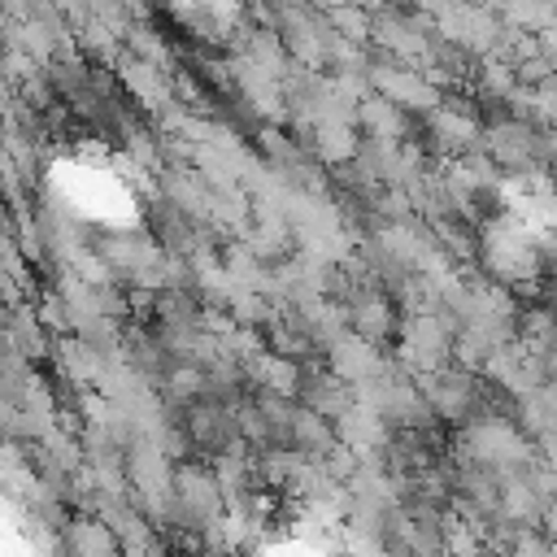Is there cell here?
Segmentation results:
<instances>
[{"label": "cell", "mask_w": 557, "mask_h": 557, "mask_svg": "<svg viewBox=\"0 0 557 557\" xmlns=\"http://www.w3.org/2000/svg\"><path fill=\"white\" fill-rule=\"evenodd\" d=\"M548 553H553V535H548L540 522H522V531H518L509 557H548Z\"/></svg>", "instance_id": "8"}, {"label": "cell", "mask_w": 557, "mask_h": 557, "mask_svg": "<svg viewBox=\"0 0 557 557\" xmlns=\"http://www.w3.org/2000/svg\"><path fill=\"white\" fill-rule=\"evenodd\" d=\"M335 444H339V431H335V422L300 405V409H296V422H292V440H287V448L305 453L309 461H326Z\"/></svg>", "instance_id": "7"}, {"label": "cell", "mask_w": 557, "mask_h": 557, "mask_svg": "<svg viewBox=\"0 0 557 557\" xmlns=\"http://www.w3.org/2000/svg\"><path fill=\"white\" fill-rule=\"evenodd\" d=\"M540 527H544V531H548V535L557 540V500H553V505L544 509V522H540Z\"/></svg>", "instance_id": "9"}, {"label": "cell", "mask_w": 557, "mask_h": 557, "mask_svg": "<svg viewBox=\"0 0 557 557\" xmlns=\"http://www.w3.org/2000/svg\"><path fill=\"white\" fill-rule=\"evenodd\" d=\"M322 361L344 379V383H352V387H361V383H370V379H379L383 370H387V361H392V352L387 348H379V344H370L366 335H357L352 326L322 352Z\"/></svg>", "instance_id": "1"}, {"label": "cell", "mask_w": 557, "mask_h": 557, "mask_svg": "<svg viewBox=\"0 0 557 557\" xmlns=\"http://www.w3.org/2000/svg\"><path fill=\"white\" fill-rule=\"evenodd\" d=\"M400 322H405V313H400V305H396L387 292H366V296L348 309V326H352L357 335H366L370 344H379V348H387V344L400 339Z\"/></svg>", "instance_id": "3"}, {"label": "cell", "mask_w": 557, "mask_h": 557, "mask_svg": "<svg viewBox=\"0 0 557 557\" xmlns=\"http://www.w3.org/2000/svg\"><path fill=\"white\" fill-rule=\"evenodd\" d=\"M444 557H457V553H444Z\"/></svg>", "instance_id": "10"}, {"label": "cell", "mask_w": 557, "mask_h": 557, "mask_svg": "<svg viewBox=\"0 0 557 557\" xmlns=\"http://www.w3.org/2000/svg\"><path fill=\"white\" fill-rule=\"evenodd\" d=\"M244 374H248V387H270V392L296 396L300 374H305V361L283 357V352H274V348H261V352L244 366Z\"/></svg>", "instance_id": "5"}, {"label": "cell", "mask_w": 557, "mask_h": 557, "mask_svg": "<svg viewBox=\"0 0 557 557\" xmlns=\"http://www.w3.org/2000/svg\"><path fill=\"white\" fill-rule=\"evenodd\" d=\"M61 553L65 557H126L117 531L100 513H70L61 527Z\"/></svg>", "instance_id": "4"}, {"label": "cell", "mask_w": 557, "mask_h": 557, "mask_svg": "<svg viewBox=\"0 0 557 557\" xmlns=\"http://www.w3.org/2000/svg\"><path fill=\"white\" fill-rule=\"evenodd\" d=\"M531 466H535V461H531ZM531 466L505 474V487H500V513L513 518V522H544V509H548L544 492H540L535 479H531Z\"/></svg>", "instance_id": "6"}, {"label": "cell", "mask_w": 557, "mask_h": 557, "mask_svg": "<svg viewBox=\"0 0 557 557\" xmlns=\"http://www.w3.org/2000/svg\"><path fill=\"white\" fill-rule=\"evenodd\" d=\"M296 400L305 405V409H313V413H322V418H339L352 400H357V387L352 383H344L322 357L318 361H305V374H300V387H296Z\"/></svg>", "instance_id": "2"}]
</instances>
